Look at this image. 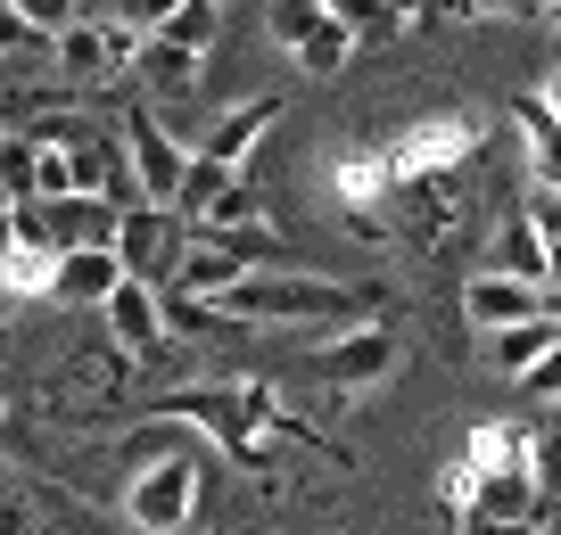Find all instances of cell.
<instances>
[{"mask_svg":"<svg viewBox=\"0 0 561 535\" xmlns=\"http://www.w3.org/2000/svg\"><path fill=\"white\" fill-rule=\"evenodd\" d=\"M322 380L339 387V396H364V387H380L388 371H397V329L388 322H364V329H331L322 338Z\"/></svg>","mask_w":561,"mask_h":535,"instance_id":"9","label":"cell"},{"mask_svg":"<svg viewBox=\"0 0 561 535\" xmlns=\"http://www.w3.org/2000/svg\"><path fill=\"white\" fill-rule=\"evenodd\" d=\"M537 296L545 289H520V280H504V272H471V280H462V322L495 338V329L537 322Z\"/></svg>","mask_w":561,"mask_h":535,"instance_id":"14","label":"cell"},{"mask_svg":"<svg viewBox=\"0 0 561 535\" xmlns=\"http://www.w3.org/2000/svg\"><path fill=\"white\" fill-rule=\"evenodd\" d=\"M100 322H107V346H116V354H133V363H149V354L165 346V313H158V289H133V280H124V289L100 305Z\"/></svg>","mask_w":561,"mask_h":535,"instance_id":"13","label":"cell"},{"mask_svg":"<svg viewBox=\"0 0 561 535\" xmlns=\"http://www.w3.org/2000/svg\"><path fill=\"white\" fill-rule=\"evenodd\" d=\"M0 207H34V140L25 132L0 140Z\"/></svg>","mask_w":561,"mask_h":535,"instance_id":"23","label":"cell"},{"mask_svg":"<svg viewBox=\"0 0 561 535\" xmlns=\"http://www.w3.org/2000/svg\"><path fill=\"white\" fill-rule=\"evenodd\" d=\"M0 535H34V511H25V495H18L9 469H0Z\"/></svg>","mask_w":561,"mask_h":535,"instance_id":"26","label":"cell"},{"mask_svg":"<svg viewBox=\"0 0 561 535\" xmlns=\"http://www.w3.org/2000/svg\"><path fill=\"white\" fill-rule=\"evenodd\" d=\"M280 124V100H231L224 116L207 124V140H198V156H207L215 173H248V156H256V140Z\"/></svg>","mask_w":561,"mask_h":535,"instance_id":"10","label":"cell"},{"mask_svg":"<svg viewBox=\"0 0 561 535\" xmlns=\"http://www.w3.org/2000/svg\"><path fill=\"white\" fill-rule=\"evenodd\" d=\"M116 289H124L116 256H107V247H83V256H58V272H50V296H42V305H58V313H100Z\"/></svg>","mask_w":561,"mask_h":535,"instance_id":"12","label":"cell"},{"mask_svg":"<svg viewBox=\"0 0 561 535\" xmlns=\"http://www.w3.org/2000/svg\"><path fill=\"white\" fill-rule=\"evenodd\" d=\"M215 313H224L231 329H264V322L298 329V322H314L322 338H331V329L380 322V289H371V280H322V272H280V264H264V272H248Z\"/></svg>","mask_w":561,"mask_h":535,"instance_id":"1","label":"cell"},{"mask_svg":"<svg viewBox=\"0 0 561 535\" xmlns=\"http://www.w3.org/2000/svg\"><path fill=\"white\" fill-rule=\"evenodd\" d=\"M0 214H9V207H0Z\"/></svg>","mask_w":561,"mask_h":535,"instance_id":"32","label":"cell"},{"mask_svg":"<svg viewBox=\"0 0 561 535\" xmlns=\"http://www.w3.org/2000/svg\"><path fill=\"white\" fill-rule=\"evenodd\" d=\"M116 272L133 280V289H174V272H182V256H191V231L174 223L165 207H124V223H116Z\"/></svg>","mask_w":561,"mask_h":535,"instance_id":"7","label":"cell"},{"mask_svg":"<svg viewBox=\"0 0 561 535\" xmlns=\"http://www.w3.org/2000/svg\"><path fill=\"white\" fill-rule=\"evenodd\" d=\"M34 223L50 240V256H83V247H116L124 214L107 198H50V207H34Z\"/></svg>","mask_w":561,"mask_h":535,"instance_id":"11","label":"cell"},{"mask_svg":"<svg viewBox=\"0 0 561 535\" xmlns=\"http://www.w3.org/2000/svg\"><path fill=\"white\" fill-rule=\"evenodd\" d=\"M0 420H9V396H0Z\"/></svg>","mask_w":561,"mask_h":535,"instance_id":"30","label":"cell"},{"mask_svg":"<svg viewBox=\"0 0 561 535\" xmlns=\"http://www.w3.org/2000/svg\"><path fill=\"white\" fill-rule=\"evenodd\" d=\"M149 25H158V9H67V25H58V42H50V67H58V83H67V100L83 83H107V74L140 67Z\"/></svg>","mask_w":561,"mask_h":535,"instance_id":"3","label":"cell"},{"mask_svg":"<svg viewBox=\"0 0 561 535\" xmlns=\"http://www.w3.org/2000/svg\"><path fill=\"white\" fill-rule=\"evenodd\" d=\"M158 313H165V338H224V313L215 305H198V296H174V289H158Z\"/></svg>","mask_w":561,"mask_h":535,"instance_id":"22","label":"cell"},{"mask_svg":"<svg viewBox=\"0 0 561 535\" xmlns=\"http://www.w3.org/2000/svg\"><path fill=\"white\" fill-rule=\"evenodd\" d=\"M0 140H9V124H0Z\"/></svg>","mask_w":561,"mask_h":535,"instance_id":"31","label":"cell"},{"mask_svg":"<svg viewBox=\"0 0 561 535\" xmlns=\"http://www.w3.org/2000/svg\"><path fill=\"white\" fill-rule=\"evenodd\" d=\"M553 338H561V329L537 313V322H520V329H495V338H488V363L512 371V380H528V371L545 363V346H553Z\"/></svg>","mask_w":561,"mask_h":535,"instance_id":"20","label":"cell"},{"mask_svg":"<svg viewBox=\"0 0 561 535\" xmlns=\"http://www.w3.org/2000/svg\"><path fill=\"white\" fill-rule=\"evenodd\" d=\"M528 469H537V495L553 502V495H561V404H553V420H545V429H528Z\"/></svg>","mask_w":561,"mask_h":535,"instance_id":"24","label":"cell"},{"mask_svg":"<svg viewBox=\"0 0 561 535\" xmlns=\"http://www.w3.org/2000/svg\"><path fill=\"white\" fill-rule=\"evenodd\" d=\"M67 9H0V58H50Z\"/></svg>","mask_w":561,"mask_h":535,"instance_id":"19","label":"cell"},{"mask_svg":"<svg viewBox=\"0 0 561 535\" xmlns=\"http://www.w3.org/2000/svg\"><path fill=\"white\" fill-rule=\"evenodd\" d=\"M215 34H224V9H215V0H174V9H158V25H149V42H158V50L198 58V67H207Z\"/></svg>","mask_w":561,"mask_h":535,"instance_id":"15","label":"cell"},{"mask_svg":"<svg viewBox=\"0 0 561 535\" xmlns=\"http://www.w3.org/2000/svg\"><path fill=\"white\" fill-rule=\"evenodd\" d=\"M198 502H207V462H198V445L165 453V462H140L133 478H124V519H133L140 535H182L198 519Z\"/></svg>","mask_w":561,"mask_h":535,"instance_id":"4","label":"cell"},{"mask_svg":"<svg viewBox=\"0 0 561 535\" xmlns=\"http://www.w3.org/2000/svg\"><path fill=\"white\" fill-rule=\"evenodd\" d=\"M537 107H545V116L561 124V67H553V74H545V83H537Z\"/></svg>","mask_w":561,"mask_h":535,"instance_id":"27","label":"cell"},{"mask_svg":"<svg viewBox=\"0 0 561 535\" xmlns=\"http://www.w3.org/2000/svg\"><path fill=\"white\" fill-rule=\"evenodd\" d=\"M331 190H339V207H347L355 223H380V207L397 198V190H388V173H380V156H339Z\"/></svg>","mask_w":561,"mask_h":535,"instance_id":"18","label":"cell"},{"mask_svg":"<svg viewBox=\"0 0 561 535\" xmlns=\"http://www.w3.org/2000/svg\"><path fill=\"white\" fill-rule=\"evenodd\" d=\"M520 387H528V396H537V404H561V338H553V346H545V363H537V371H528V380H520Z\"/></svg>","mask_w":561,"mask_h":535,"instance_id":"25","label":"cell"},{"mask_svg":"<svg viewBox=\"0 0 561 535\" xmlns=\"http://www.w3.org/2000/svg\"><path fill=\"white\" fill-rule=\"evenodd\" d=\"M512 132H520V149H528V173H537L545 190H561V124L537 107V91L512 100Z\"/></svg>","mask_w":561,"mask_h":535,"instance_id":"17","label":"cell"},{"mask_svg":"<svg viewBox=\"0 0 561 535\" xmlns=\"http://www.w3.org/2000/svg\"><path fill=\"white\" fill-rule=\"evenodd\" d=\"M248 280V264L231 256V247H215V240H191V256H182V272H174V296H198V305H224L231 289Z\"/></svg>","mask_w":561,"mask_h":535,"instance_id":"16","label":"cell"},{"mask_svg":"<svg viewBox=\"0 0 561 535\" xmlns=\"http://www.w3.org/2000/svg\"><path fill=\"white\" fill-rule=\"evenodd\" d=\"M462 478H471V519H495V527H537L545 519L520 420H488V429L471 437V453H462Z\"/></svg>","mask_w":561,"mask_h":535,"instance_id":"2","label":"cell"},{"mask_svg":"<svg viewBox=\"0 0 561 535\" xmlns=\"http://www.w3.org/2000/svg\"><path fill=\"white\" fill-rule=\"evenodd\" d=\"M479 149V124L471 116H430L413 124V132H397L380 149V173H388V190H421V182H446V173H462Z\"/></svg>","mask_w":561,"mask_h":535,"instance_id":"5","label":"cell"},{"mask_svg":"<svg viewBox=\"0 0 561 535\" xmlns=\"http://www.w3.org/2000/svg\"><path fill=\"white\" fill-rule=\"evenodd\" d=\"M455 535H545V527H495V519H462Z\"/></svg>","mask_w":561,"mask_h":535,"instance_id":"28","label":"cell"},{"mask_svg":"<svg viewBox=\"0 0 561 535\" xmlns=\"http://www.w3.org/2000/svg\"><path fill=\"white\" fill-rule=\"evenodd\" d=\"M520 223H528V240L545 247V264H553V280H561V190L528 182V198H520Z\"/></svg>","mask_w":561,"mask_h":535,"instance_id":"21","label":"cell"},{"mask_svg":"<svg viewBox=\"0 0 561 535\" xmlns=\"http://www.w3.org/2000/svg\"><path fill=\"white\" fill-rule=\"evenodd\" d=\"M537 313H545V322H553V329H561V280H553V289H545V296H537Z\"/></svg>","mask_w":561,"mask_h":535,"instance_id":"29","label":"cell"},{"mask_svg":"<svg viewBox=\"0 0 561 535\" xmlns=\"http://www.w3.org/2000/svg\"><path fill=\"white\" fill-rule=\"evenodd\" d=\"M116 140H124V165H133V182H140V207H165V214H174L182 173H191V140L165 132L158 107H124Z\"/></svg>","mask_w":561,"mask_h":535,"instance_id":"6","label":"cell"},{"mask_svg":"<svg viewBox=\"0 0 561 535\" xmlns=\"http://www.w3.org/2000/svg\"><path fill=\"white\" fill-rule=\"evenodd\" d=\"M273 34H280V50L298 58L306 74H339L355 58L339 0H280V9H273Z\"/></svg>","mask_w":561,"mask_h":535,"instance_id":"8","label":"cell"}]
</instances>
